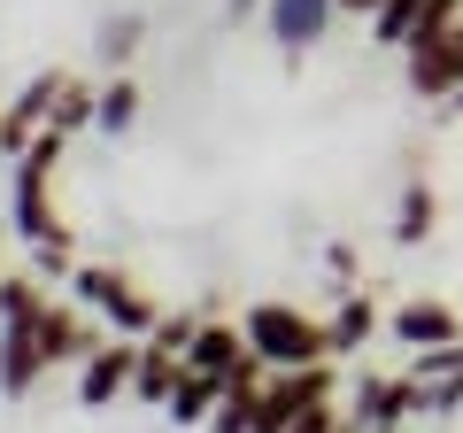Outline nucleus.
Returning a JSON list of instances; mask_svg holds the SVG:
<instances>
[{
    "label": "nucleus",
    "instance_id": "nucleus-5",
    "mask_svg": "<svg viewBox=\"0 0 463 433\" xmlns=\"http://www.w3.org/2000/svg\"><path fill=\"white\" fill-rule=\"evenodd\" d=\"M410 93L417 101H456L463 93V24H448V32L410 47Z\"/></svg>",
    "mask_w": 463,
    "mask_h": 433
},
{
    "label": "nucleus",
    "instance_id": "nucleus-20",
    "mask_svg": "<svg viewBox=\"0 0 463 433\" xmlns=\"http://www.w3.org/2000/svg\"><path fill=\"white\" fill-rule=\"evenodd\" d=\"M178 380H185V356L139 349V380H132V395H139V402H155V410H163V402L178 395Z\"/></svg>",
    "mask_w": 463,
    "mask_h": 433
},
{
    "label": "nucleus",
    "instance_id": "nucleus-21",
    "mask_svg": "<svg viewBox=\"0 0 463 433\" xmlns=\"http://www.w3.org/2000/svg\"><path fill=\"white\" fill-rule=\"evenodd\" d=\"M194 333H201V317H194V310H163V325L147 333V349H163V356H185V349H194Z\"/></svg>",
    "mask_w": 463,
    "mask_h": 433
},
{
    "label": "nucleus",
    "instance_id": "nucleus-24",
    "mask_svg": "<svg viewBox=\"0 0 463 433\" xmlns=\"http://www.w3.org/2000/svg\"><path fill=\"white\" fill-rule=\"evenodd\" d=\"M386 0H340V16H379Z\"/></svg>",
    "mask_w": 463,
    "mask_h": 433
},
{
    "label": "nucleus",
    "instance_id": "nucleus-1",
    "mask_svg": "<svg viewBox=\"0 0 463 433\" xmlns=\"http://www.w3.org/2000/svg\"><path fill=\"white\" fill-rule=\"evenodd\" d=\"M240 333H248V349L263 356L270 371H309V364L332 356V333L317 325L309 310H294V302H248Z\"/></svg>",
    "mask_w": 463,
    "mask_h": 433
},
{
    "label": "nucleus",
    "instance_id": "nucleus-27",
    "mask_svg": "<svg viewBox=\"0 0 463 433\" xmlns=\"http://www.w3.org/2000/svg\"><path fill=\"white\" fill-rule=\"evenodd\" d=\"M340 433H355V426H340Z\"/></svg>",
    "mask_w": 463,
    "mask_h": 433
},
{
    "label": "nucleus",
    "instance_id": "nucleus-7",
    "mask_svg": "<svg viewBox=\"0 0 463 433\" xmlns=\"http://www.w3.org/2000/svg\"><path fill=\"white\" fill-rule=\"evenodd\" d=\"M386 333H394L410 356H425V349H456V341H463V317L448 310V302L417 294V302H402V310H386Z\"/></svg>",
    "mask_w": 463,
    "mask_h": 433
},
{
    "label": "nucleus",
    "instance_id": "nucleus-17",
    "mask_svg": "<svg viewBox=\"0 0 463 433\" xmlns=\"http://www.w3.org/2000/svg\"><path fill=\"white\" fill-rule=\"evenodd\" d=\"M425 16H432V0H386L379 16H371V39H379V47H402V54H410L417 39H425Z\"/></svg>",
    "mask_w": 463,
    "mask_h": 433
},
{
    "label": "nucleus",
    "instance_id": "nucleus-12",
    "mask_svg": "<svg viewBox=\"0 0 463 433\" xmlns=\"http://www.w3.org/2000/svg\"><path fill=\"white\" fill-rule=\"evenodd\" d=\"M216 402H224V380H216V371H194V364H185V380H178V395L163 402V418L194 433V426H209V418H216Z\"/></svg>",
    "mask_w": 463,
    "mask_h": 433
},
{
    "label": "nucleus",
    "instance_id": "nucleus-4",
    "mask_svg": "<svg viewBox=\"0 0 463 433\" xmlns=\"http://www.w3.org/2000/svg\"><path fill=\"white\" fill-rule=\"evenodd\" d=\"M255 16H263L270 47H279V54H294V63H301L309 47H325L332 16H340V0H263Z\"/></svg>",
    "mask_w": 463,
    "mask_h": 433
},
{
    "label": "nucleus",
    "instance_id": "nucleus-13",
    "mask_svg": "<svg viewBox=\"0 0 463 433\" xmlns=\"http://www.w3.org/2000/svg\"><path fill=\"white\" fill-rule=\"evenodd\" d=\"M100 140H132L139 132V78L124 70V78H100V117H93Z\"/></svg>",
    "mask_w": 463,
    "mask_h": 433
},
{
    "label": "nucleus",
    "instance_id": "nucleus-11",
    "mask_svg": "<svg viewBox=\"0 0 463 433\" xmlns=\"http://www.w3.org/2000/svg\"><path fill=\"white\" fill-rule=\"evenodd\" d=\"M139 39H147V16H139V8H124V16H100V32H93V63L109 70V78H124V70H132V54H139Z\"/></svg>",
    "mask_w": 463,
    "mask_h": 433
},
{
    "label": "nucleus",
    "instance_id": "nucleus-2",
    "mask_svg": "<svg viewBox=\"0 0 463 433\" xmlns=\"http://www.w3.org/2000/svg\"><path fill=\"white\" fill-rule=\"evenodd\" d=\"M70 294H78L116 341H147L155 325H163V310H155V302L139 294L124 271H109V264H78V271H70Z\"/></svg>",
    "mask_w": 463,
    "mask_h": 433
},
{
    "label": "nucleus",
    "instance_id": "nucleus-23",
    "mask_svg": "<svg viewBox=\"0 0 463 433\" xmlns=\"http://www.w3.org/2000/svg\"><path fill=\"white\" fill-rule=\"evenodd\" d=\"M325 271H332V279H355V248H347V240H332V248H325Z\"/></svg>",
    "mask_w": 463,
    "mask_h": 433
},
{
    "label": "nucleus",
    "instance_id": "nucleus-22",
    "mask_svg": "<svg viewBox=\"0 0 463 433\" xmlns=\"http://www.w3.org/2000/svg\"><path fill=\"white\" fill-rule=\"evenodd\" d=\"M340 426H347V418H332V402H317V410H301L286 433H340Z\"/></svg>",
    "mask_w": 463,
    "mask_h": 433
},
{
    "label": "nucleus",
    "instance_id": "nucleus-6",
    "mask_svg": "<svg viewBox=\"0 0 463 433\" xmlns=\"http://www.w3.org/2000/svg\"><path fill=\"white\" fill-rule=\"evenodd\" d=\"M139 349H147V341H100V349L78 364V402H85V410H109L116 395H132Z\"/></svg>",
    "mask_w": 463,
    "mask_h": 433
},
{
    "label": "nucleus",
    "instance_id": "nucleus-10",
    "mask_svg": "<svg viewBox=\"0 0 463 433\" xmlns=\"http://www.w3.org/2000/svg\"><path fill=\"white\" fill-rule=\"evenodd\" d=\"M39 349H47V364L62 371V364H85V356H93L100 341L85 333V317H78V310H62V302H47V317H39Z\"/></svg>",
    "mask_w": 463,
    "mask_h": 433
},
{
    "label": "nucleus",
    "instance_id": "nucleus-8",
    "mask_svg": "<svg viewBox=\"0 0 463 433\" xmlns=\"http://www.w3.org/2000/svg\"><path fill=\"white\" fill-rule=\"evenodd\" d=\"M47 349H39V325H24V333H0V395L16 402V395H32L39 380H47Z\"/></svg>",
    "mask_w": 463,
    "mask_h": 433
},
{
    "label": "nucleus",
    "instance_id": "nucleus-15",
    "mask_svg": "<svg viewBox=\"0 0 463 433\" xmlns=\"http://www.w3.org/2000/svg\"><path fill=\"white\" fill-rule=\"evenodd\" d=\"M325 333H332V356H355L371 333H379V302H371V294H340Z\"/></svg>",
    "mask_w": 463,
    "mask_h": 433
},
{
    "label": "nucleus",
    "instance_id": "nucleus-19",
    "mask_svg": "<svg viewBox=\"0 0 463 433\" xmlns=\"http://www.w3.org/2000/svg\"><path fill=\"white\" fill-rule=\"evenodd\" d=\"M432 216H440L432 186H425V178H410V186H402V201H394V240H402V248H417V240L432 233Z\"/></svg>",
    "mask_w": 463,
    "mask_h": 433
},
{
    "label": "nucleus",
    "instance_id": "nucleus-18",
    "mask_svg": "<svg viewBox=\"0 0 463 433\" xmlns=\"http://www.w3.org/2000/svg\"><path fill=\"white\" fill-rule=\"evenodd\" d=\"M39 317H47L39 279H24V271H0V333H24V325H39Z\"/></svg>",
    "mask_w": 463,
    "mask_h": 433
},
{
    "label": "nucleus",
    "instance_id": "nucleus-16",
    "mask_svg": "<svg viewBox=\"0 0 463 433\" xmlns=\"http://www.w3.org/2000/svg\"><path fill=\"white\" fill-rule=\"evenodd\" d=\"M240 356H248V333H240V325L201 317V333H194V349H185V364H194V371H232Z\"/></svg>",
    "mask_w": 463,
    "mask_h": 433
},
{
    "label": "nucleus",
    "instance_id": "nucleus-25",
    "mask_svg": "<svg viewBox=\"0 0 463 433\" xmlns=\"http://www.w3.org/2000/svg\"><path fill=\"white\" fill-rule=\"evenodd\" d=\"M248 8H263V0H232V16H248Z\"/></svg>",
    "mask_w": 463,
    "mask_h": 433
},
{
    "label": "nucleus",
    "instance_id": "nucleus-9",
    "mask_svg": "<svg viewBox=\"0 0 463 433\" xmlns=\"http://www.w3.org/2000/svg\"><path fill=\"white\" fill-rule=\"evenodd\" d=\"M355 426H410V380L402 371H364L355 380Z\"/></svg>",
    "mask_w": 463,
    "mask_h": 433
},
{
    "label": "nucleus",
    "instance_id": "nucleus-3",
    "mask_svg": "<svg viewBox=\"0 0 463 433\" xmlns=\"http://www.w3.org/2000/svg\"><path fill=\"white\" fill-rule=\"evenodd\" d=\"M410 426H440V418H456L463 410V341L456 349H425V356H410Z\"/></svg>",
    "mask_w": 463,
    "mask_h": 433
},
{
    "label": "nucleus",
    "instance_id": "nucleus-26",
    "mask_svg": "<svg viewBox=\"0 0 463 433\" xmlns=\"http://www.w3.org/2000/svg\"><path fill=\"white\" fill-rule=\"evenodd\" d=\"M448 109H463V93H456V101H448Z\"/></svg>",
    "mask_w": 463,
    "mask_h": 433
},
{
    "label": "nucleus",
    "instance_id": "nucleus-14",
    "mask_svg": "<svg viewBox=\"0 0 463 433\" xmlns=\"http://www.w3.org/2000/svg\"><path fill=\"white\" fill-rule=\"evenodd\" d=\"M93 117H100V85L93 78H62V93H54V109H47V132L78 140V132H93Z\"/></svg>",
    "mask_w": 463,
    "mask_h": 433
}]
</instances>
